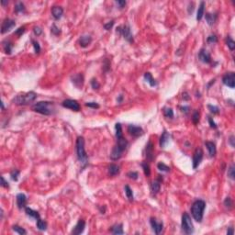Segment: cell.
Masks as SVG:
<instances>
[{"label": "cell", "mask_w": 235, "mask_h": 235, "mask_svg": "<svg viewBox=\"0 0 235 235\" xmlns=\"http://www.w3.org/2000/svg\"><path fill=\"white\" fill-rule=\"evenodd\" d=\"M145 157L148 162H152L154 159V146L151 141L147 143L145 147Z\"/></svg>", "instance_id": "obj_14"}, {"label": "cell", "mask_w": 235, "mask_h": 235, "mask_svg": "<svg viewBox=\"0 0 235 235\" xmlns=\"http://www.w3.org/2000/svg\"><path fill=\"white\" fill-rule=\"evenodd\" d=\"M170 138H171V135L169 134L166 130H164L163 134L161 135L160 137V141H159V144H160V147L161 148H165L169 142H170Z\"/></svg>", "instance_id": "obj_19"}, {"label": "cell", "mask_w": 235, "mask_h": 235, "mask_svg": "<svg viewBox=\"0 0 235 235\" xmlns=\"http://www.w3.org/2000/svg\"><path fill=\"white\" fill-rule=\"evenodd\" d=\"M234 233V230H233V228L232 227H230L229 229H228V230H227V234L229 235V234H233Z\"/></svg>", "instance_id": "obj_60"}, {"label": "cell", "mask_w": 235, "mask_h": 235, "mask_svg": "<svg viewBox=\"0 0 235 235\" xmlns=\"http://www.w3.org/2000/svg\"><path fill=\"white\" fill-rule=\"evenodd\" d=\"M7 3H8L7 1H4V0H2V1H1V4H2V6H5L6 4H7Z\"/></svg>", "instance_id": "obj_63"}, {"label": "cell", "mask_w": 235, "mask_h": 235, "mask_svg": "<svg viewBox=\"0 0 235 235\" xmlns=\"http://www.w3.org/2000/svg\"><path fill=\"white\" fill-rule=\"evenodd\" d=\"M205 145L207 147V149L208 151V154H210V157H213V156H215L216 153H217V149H216V145L214 142H205Z\"/></svg>", "instance_id": "obj_24"}, {"label": "cell", "mask_w": 235, "mask_h": 235, "mask_svg": "<svg viewBox=\"0 0 235 235\" xmlns=\"http://www.w3.org/2000/svg\"><path fill=\"white\" fill-rule=\"evenodd\" d=\"M207 41H208V43H210V44H213V43L218 42V38L216 35H210L208 37Z\"/></svg>", "instance_id": "obj_49"}, {"label": "cell", "mask_w": 235, "mask_h": 235, "mask_svg": "<svg viewBox=\"0 0 235 235\" xmlns=\"http://www.w3.org/2000/svg\"><path fill=\"white\" fill-rule=\"evenodd\" d=\"M31 42H32V45L34 47V51H35V53L39 54V53H40V51H41V46H40V44H39V42L37 41H35V40H33V39L31 40Z\"/></svg>", "instance_id": "obj_42"}, {"label": "cell", "mask_w": 235, "mask_h": 235, "mask_svg": "<svg viewBox=\"0 0 235 235\" xmlns=\"http://www.w3.org/2000/svg\"><path fill=\"white\" fill-rule=\"evenodd\" d=\"M205 18H206V21L208 22V24L210 25V26H212V25L215 24L218 17H217L216 14H212V13H207L206 16H205Z\"/></svg>", "instance_id": "obj_29"}, {"label": "cell", "mask_w": 235, "mask_h": 235, "mask_svg": "<svg viewBox=\"0 0 235 235\" xmlns=\"http://www.w3.org/2000/svg\"><path fill=\"white\" fill-rule=\"evenodd\" d=\"M120 167L116 164H111L107 167V173L110 176H116L120 174Z\"/></svg>", "instance_id": "obj_21"}, {"label": "cell", "mask_w": 235, "mask_h": 235, "mask_svg": "<svg viewBox=\"0 0 235 235\" xmlns=\"http://www.w3.org/2000/svg\"><path fill=\"white\" fill-rule=\"evenodd\" d=\"M78 42H79V45L81 47L85 48V47H87L88 45H90V43L92 42V37H91L90 35H83V36L80 37Z\"/></svg>", "instance_id": "obj_22"}, {"label": "cell", "mask_w": 235, "mask_h": 235, "mask_svg": "<svg viewBox=\"0 0 235 235\" xmlns=\"http://www.w3.org/2000/svg\"><path fill=\"white\" fill-rule=\"evenodd\" d=\"M162 181H163V176L159 175L158 177H157V179H155L154 181L152 182V184H151V194H152L153 197H155V196L159 193Z\"/></svg>", "instance_id": "obj_10"}, {"label": "cell", "mask_w": 235, "mask_h": 235, "mask_svg": "<svg viewBox=\"0 0 235 235\" xmlns=\"http://www.w3.org/2000/svg\"><path fill=\"white\" fill-rule=\"evenodd\" d=\"M63 14V9L62 7H53L51 8V15L55 19H60L62 18V16Z\"/></svg>", "instance_id": "obj_23"}, {"label": "cell", "mask_w": 235, "mask_h": 235, "mask_svg": "<svg viewBox=\"0 0 235 235\" xmlns=\"http://www.w3.org/2000/svg\"><path fill=\"white\" fill-rule=\"evenodd\" d=\"M25 30H26V29H25V27H20V28H19L18 29L16 30V31H15V34H16L17 36L20 37V36L22 35V34L25 32Z\"/></svg>", "instance_id": "obj_51"}, {"label": "cell", "mask_w": 235, "mask_h": 235, "mask_svg": "<svg viewBox=\"0 0 235 235\" xmlns=\"http://www.w3.org/2000/svg\"><path fill=\"white\" fill-rule=\"evenodd\" d=\"M180 109H181L182 112H184V113H188V111H189V107H188V106L181 107H180Z\"/></svg>", "instance_id": "obj_57"}, {"label": "cell", "mask_w": 235, "mask_h": 235, "mask_svg": "<svg viewBox=\"0 0 235 235\" xmlns=\"http://www.w3.org/2000/svg\"><path fill=\"white\" fill-rule=\"evenodd\" d=\"M25 11V6L23 3L21 2H19L16 4L15 6V12L16 13H21V12H24Z\"/></svg>", "instance_id": "obj_38"}, {"label": "cell", "mask_w": 235, "mask_h": 235, "mask_svg": "<svg viewBox=\"0 0 235 235\" xmlns=\"http://www.w3.org/2000/svg\"><path fill=\"white\" fill-rule=\"evenodd\" d=\"M144 79L149 83V85L151 86H156L157 85V82L154 80V78L153 77L151 73H144Z\"/></svg>", "instance_id": "obj_30"}, {"label": "cell", "mask_w": 235, "mask_h": 235, "mask_svg": "<svg viewBox=\"0 0 235 235\" xmlns=\"http://www.w3.org/2000/svg\"><path fill=\"white\" fill-rule=\"evenodd\" d=\"M214 83H215V79H213V80H211V82L210 83V84H208V88H210V85H211L212 84H214Z\"/></svg>", "instance_id": "obj_62"}, {"label": "cell", "mask_w": 235, "mask_h": 235, "mask_svg": "<svg viewBox=\"0 0 235 235\" xmlns=\"http://www.w3.org/2000/svg\"><path fill=\"white\" fill-rule=\"evenodd\" d=\"M31 109L34 112L40 113L41 115L50 116L53 113L54 107H53V102L49 101H40L35 103L31 107Z\"/></svg>", "instance_id": "obj_3"}, {"label": "cell", "mask_w": 235, "mask_h": 235, "mask_svg": "<svg viewBox=\"0 0 235 235\" xmlns=\"http://www.w3.org/2000/svg\"><path fill=\"white\" fill-rule=\"evenodd\" d=\"M36 98H37V94L35 92H33V91H30V92L19 94L18 95H16V97L13 98V103L18 106H26L32 103L33 101H35Z\"/></svg>", "instance_id": "obj_4"}, {"label": "cell", "mask_w": 235, "mask_h": 235, "mask_svg": "<svg viewBox=\"0 0 235 235\" xmlns=\"http://www.w3.org/2000/svg\"><path fill=\"white\" fill-rule=\"evenodd\" d=\"M206 208V202L202 199H198L194 201L191 207V215L194 220L198 222H201L203 220L204 210Z\"/></svg>", "instance_id": "obj_2"}, {"label": "cell", "mask_w": 235, "mask_h": 235, "mask_svg": "<svg viewBox=\"0 0 235 235\" xmlns=\"http://www.w3.org/2000/svg\"><path fill=\"white\" fill-rule=\"evenodd\" d=\"M15 26H16L15 20L10 19H6L2 22V25H1V33L5 34L8 31H10Z\"/></svg>", "instance_id": "obj_11"}, {"label": "cell", "mask_w": 235, "mask_h": 235, "mask_svg": "<svg viewBox=\"0 0 235 235\" xmlns=\"http://www.w3.org/2000/svg\"><path fill=\"white\" fill-rule=\"evenodd\" d=\"M164 115L165 118H169V119H172L174 117V111L171 107H165L164 109Z\"/></svg>", "instance_id": "obj_37"}, {"label": "cell", "mask_w": 235, "mask_h": 235, "mask_svg": "<svg viewBox=\"0 0 235 235\" xmlns=\"http://www.w3.org/2000/svg\"><path fill=\"white\" fill-rule=\"evenodd\" d=\"M183 99H185V100H189L190 99L188 93H183Z\"/></svg>", "instance_id": "obj_61"}, {"label": "cell", "mask_w": 235, "mask_h": 235, "mask_svg": "<svg viewBox=\"0 0 235 235\" xmlns=\"http://www.w3.org/2000/svg\"><path fill=\"white\" fill-rule=\"evenodd\" d=\"M76 155L82 168H85L88 164V156L86 154L85 149V139L84 137L79 136L76 139Z\"/></svg>", "instance_id": "obj_1"}, {"label": "cell", "mask_w": 235, "mask_h": 235, "mask_svg": "<svg viewBox=\"0 0 235 235\" xmlns=\"http://www.w3.org/2000/svg\"><path fill=\"white\" fill-rule=\"evenodd\" d=\"M117 32H119L120 34H121V35L124 37L125 40L127 41H129L130 43H132L134 41L133 35L132 33V29H130V27L128 24L124 25L123 27H119L117 29Z\"/></svg>", "instance_id": "obj_6"}, {"label": "cell", "mask_w": 235, "mask_h": 235, "mask_svg": "<svg viewBox=\"0 0 235 235\" xmlns=\"http://www.w3.org/2000/svg\"><path fill=\"white\" fill-rule=\"evenodd\" d=\"M13 49V43L9 41H3V50L5 51V53L7 54H11Z\"/></svg>", "instance_id": "obj_27"}, {"label": "cell", "mask_w": 235, "mask_h": 235, "mask_svg": "<svg viewBox=\"0 0 235 235\" xmlns=\"http://www.w3.org/2000/svg\"><path fill=\"white\" fill-rule=\"evenodd\" d=\"M124 150H122L120 146H118L117 144L113 147L112 149V152L110 154V159L113 160V161H117L121 158V156H122V154H123Z\"/></svg>", "instance_id": "obj_16"}, {"label": "cell", "mask_w": 235, "mask_h": 235, "mask_svg": "<svg viewBox=\"0 0 235 235\" xmlns=\"http://www.w3.org/2000/svg\"><path fill=\"white\" fill-rule=\"evenodd\" d=\"M1 186H3V188H9L8 182L6 181L5 177H4V176H1Z\"/></svg>", "instance_id": "obj_54"}, {"label": "cell", "mask_w": 235, "mask_h": 235, "mask_svg": "<svg viewBox=\"0 0 235 235\" xmlns=\"http://www.w3.org/2000/svg\"><path fill=\"white\" fill-rule=\"evenodd\" d=\"M19 170H13L11 173H10V176H11V179L13 181H18L19 180Z\"/></svg>", "instance_id": "obj_43"}, {"label": "cell", "mask_w": 235, "mask_h": 235, "mask_svg": "<svg viewBox=\"0 0 235 235\" xmlns=\"http://www.w3.org/2000/svg\"><path fill=\"white\" fill-rule=\"evenodd\" d=\"M37 228L40 230H45L47 229V222L45 220H41V218L39 220H37Z\"/></svg>", "instance_id": "obj_32"}, {"label": "cell", "mask_w": 235, "mask_h": 235, "mask_svg": "<svg viewBox=\"0 0 235 235\" xmlns=\"http://www.w3.org/2000/svg\"><path fill=\"white\" fill-rule=\"evenodd\" d=\"M62 106L65 108H69L73 111H79L80 110V104L75 99H65L62 103Z\"/></svg>", "instance_id": "obj_7"}, {"label": "cell", "mask_w": 235, "mask_h": 235, "mask_svg": "<svg viewBox=\"0 0 235 235\" xmlns=\"http://www.w3.org/2000/svg\"><path fill=\"white\" fill-rule=\"evenodd\" d=\"M116 4L119 6V7L121 9V8H123L126 6V4L127 3H126V1H124V0H118V1H116Z\"/></svg>", "instance_id": "obj_56"}, {"label": "cell", "mask_w": 235, "mask_h": 235, "mask_svg": "<svg viewBox=\"0 0 235 235\" xmlns=\"http://www.w3.org/2000/svg\"><path fill=\"white\" fill-rule=\"evenodd\" d=\"M90 84H91V86H92V88L95 89V90H97V89H99V87H100L99 83L97 81V79H95V78H93V79H91Z\"/></svg>", "instance_id": "obj_46"}, {"label": "cell", "mask_w": 235, "mask_h": 235, "mask_svg": "<svg viewBox=\"0 0 235 235\" xmlns=\"http://www.w3.org/2000/svg\"><path fill=\"white\" fill-rule=\"evenodd\" d=\"M124 190H125V194H126V196H127L128 199L130 200V201H133L134 197H133V192H132V188H130L129 186H125Z\"/></svg>", "instance_id": "obj_33"}, {"label": "cell", "mask_w": 235, "mask_h": 235, "mask_svg": "<svg viewBox=\"0 0 235 235\" xmlns=\"http://www.w3.org/2000/svg\"><path fill=\"white\" fill-rule=\"evenodd\" d=\"M17 205H18L19 208H25L26 205H27V198L26 196L22 193H19L17 195Z\"/></svg>", "instance_id": "obj_20"}, {"label": "cell", "mask_w": 235, "mask_h": 235, "mask_svg": "<svg viewBox=\"0 0 235 235\" xmlns=\"http://www.w3.org/2000/svg\"><path fill=\"white\" fill-rule=\"evenodd\" d=\"M12 230H14L15 232L19 233V234H20V235H25V234H27V230H26L25 229H23L22 227H20V226H19V225H14V226H12Z\"/></svg>", "instance_id": "obj_34"}, {"label": "cell", "mask_w": 235, "mask_h": 235, "mask_svg": "<svg viewBox=\"0 0 235 235\" xmlns=\"http://www.w3.org/2000/svg\"><path fill=\"white\" fill-rule=\"evenodd\" d=\"M114 23H115L114 20H111V21H109V22H107V23H106L105 25H104V28H105V29H107V30H110L113 26H114Z\"/></svg>", "instance_id": "obj_52"}, {"label": "cell", "mask_w": 235, "mask_h": 235, "mask_svg": "<svg viewBox=\"0 0 235 235\" xmlns=\"http://www.w3.org/2000/svg\"><path fill=\"white\" fill-rule=\"evenodd\" d=\"M208 108L210 109V111L213 114H219L220 113V108L216 107V106H212V105H208Z\"/></svg>", "instance_id": "obj_48"}, {"label": "cell", "mask_w": 235, "mask_h": 235, "mask_svg": "<svg viewBox=\"0 0 235 235\" xmlns=\"http://www.w3.org/2000/svg\"><path fill=\"white\" fill-rule=\"evenodd\" d=\"M157 168L162 172H169L170 171V167L167 166V165L165 164H164V163H159L157 164Z\"/></svg>", "instance_id": "obj_40"}, {"label": "cell", "mask_w": 235, "mask_h": 235, "mask_svg": "<svg viewBox=\"0 0 235 235\" xmlns=\"http://www.w3.org/2000/svg\"><path fill=\"white\" fill-rule=\"evenodd\" d=\"M142 170H143V173H144L145 176L149 177L150 175H151V169H150V165L147 162H142Z\"/></svg>", "instance_id": "obj_31"}, {"label": "cell", "mask_w": 235, "mask_h": 235, "mask_svg": "<svg viewBox=\"0 0 235 235\" xmlns=\"http://www.w3.org/2000/svg\"><path fill=\"white\" fill-rule=\"evenodd\" d=\"M127 176L130 178V179H132V180H137L138 177H139V175L137 172H134V171H130L127 174Z\"/></svg>", "instance_id": "obj_44"}, {"label": "cell", "mask_w": 235, "mask_h": 235, "mask_svg": "<svg viewBox=\"0 0 235 235\" xmlns=\"http://www.w3.org/2000/svg\"><path fill=\"white\" fill-rule=\"evenodd\" d=\"M110 232L113 234H123V225L122 224H116L114 226H112L110 229Z\"/></svg>", "instance_id": "obj_28"}, {"label": "cell", "mask_w": 235, "mask_h": 235, "mask_svg": "<svg viewBox=\"0 0 235 235\" xmlns=\"http://www.w3.org/2000/svg\"><path fill=\"white\" fill-rule=\"evenodd\" d=\"M85 228V221L84 220H79L77 224L75 226V228L73 229L72 234H75V235L81 234L84 232Z\"/></svg>", "instance_id": "obj_17"}, {"label": "cell", "mask_w": 235, "mask_h": 235, "mask_svg": "<svg viewBox=\"0 0 235 235\" xmlns=\"http://www.w3.org/2000/svg\"><path fill=\"white\" fill-rule=\"evenodd\" d=\"M198 58L204 63H211V56L206 50L201 49L198 53Z\"/></svg>", "instance_id": "obj_18"}, {"label": "cell", "mask_w": 235, "mask_h": 235, "mask_svg": "<svg viewBox=\"0 0 235 235\" xmlns=\"http://www.w3.org/2000/svg\"><path fill=\"white\" fill-rule=\"evenodd\" d=\"M222 83L229 86L230 88H234L235 86V73L233 72L226 73L222 77Z\"/></svg>", "instance_id": "obj_8"}, {"label": "cell", "mask_w": 235, "mask_h": 235, "mask_svg": "<svg viewBox=\"0 0 235 235\" xmlns=\"http://www.w3.org/2000/svg\"><path fill=\"white\" fill-rule=\"evenodd\" d=\"M85 106L88 107H91V108H99V105L97 103V102H87L85 103Z\"/></svg>", "instance_id": "obj_50"}, {"label": "cell", "mask_w": 235, "mask_h": 235, "mask_svg": "<svg viewBox=\"0 0 235 235\" xmlns=\"http://www.w3.org/2000/svg\"><path fill=\"white\" fill-rule=\"evenodd\" d=\"M71 80H72V83L73 84V85L76 86L77 88L80 89L83 87V85H84V75H83L82 73H75V75H72Z\"/></svg>", "instance_id": "obj_15"}, {"label": "cell", "mask_w": 235, "mask_h": 235, "mask_svg": "<svg viewBox=\"0 0 235 235\" xmlns=\"http://www.w3.org/2000/svg\"><path fill=\"white\" fill-rule=\"evenodd\" d=\"M229 142H230V145H232V148H234V136L232 135V136H230V140H229Z\"/></svg>", "instance_id": "obj_58"}, {"label": "cell", "mask_w": 235, "mask_h": 235, "mask_svg": "<svg viewBox=\"0 0 235 235\" xmlns=\"http://www.w3.org/2000/svg\"><path fill=\"white\" fill-rule=\"evenodd\" d=\"M208 123H210V128H212V129H217L218 128V126H217V124L215 123V121L213 120V119L211 117H208Z\"/></svg>", "instance_id": "obj_53"}, {"label": "cell", "mask_w": 235, "mask_h": 235, "mask_svg": "<svg viewBox=\"0 0 235 235\" xmlns=\"http://www.w3.org/2000/svg\"><path fill=\"white\" fill-rule=\"evenodd\" d=\"M122 100H123V95H120L119 97H118V98H117V102L119 103V104H120L121 102H122Z\"/></svg>", "instance_id": "obj_59"}, {"label": "cell", "mask_w": 235, "mask_h": 235, "mask_svg": "<svg viewBox=\"0 0 235 235\" xmlns=\"http://www.w3.org/2000/svg\"><path fill=\"white\" fill-rule=\"evenodd\" d=\"M224 206L226 208H228L229 210H232V208L233 202H232V198H230V197H227V198H225V200H224Z\"/></svg>", "instance_id": "obj_41"}, {"label": "cell", "mask_w": 235, "mask_h": 235, "mask_svg": "<svg viewBox=\"0 0 235 235\" xmlns=\"http://www.w3.org/2000/svg\"><path fill=\"white\" fill-rule=\"evenodd\" d=\"M150 224L153 228V230L155 234H160L162 232V230L164 229V223L162 221H158L155 218L152 217L150 219Z\"/></svg>", "instance_id": "obj_13"}, {"label": "cell", "mask_w": 235, "mask_h": 235, "mask_svg": "<svg viewBox=\"0 0 235 235\" xmlns=\"http://www.w3.org/2000/svg\"><path fill=\"white\" fill-rule=\"evenodd\" d=\"M25 212L28 216H29L30 218H33V219H35V220H39L41 218V216H40V214H39L38 211L33 210L32 208H30L26 207L25 208Z\"/></svg>", "instance_id": "obj_26"}, {"label": "cell", "mask_w": 235, "mask_h": 235, "mask_svg": "<svg viewBox=\"0 0 235 235\" xmlns=\"http://www.w3.org/2000/svg\"><path fill=\"white\" fill-rule=\"evenodd\" d=\"M228 176L232 180L235 179V167H234V164H232L229 167V169H228Z\"/></svg>", "instance_id": "obj_39"}, {"label": "cell", "mask_w": 235, "mask_h": 235, "mask_svg": "<svg viewBox=\"0 0 235 235\" xmlns=\"http://www.w3.org/2000/svg\"><path fill=\"white\" fill-rule=\"evenodd\" d=\"M192 121L194 124H198L199 122V112L198 110H196L194 113H193V116H192Z\"/></svg>", "instance_id": "obj_45"}, {"label": "cell", "mask_w": 235, "mask_h": 235, "mask_svg": "<svg viewBox=\"0 0 235 235\" xmlns=\"http://www.w3.org/2000/svg\"><path fill=\"white\" fill-rule=\"evenodd\" d=\"M226 44H227V46L229 47V49L230 51H233L235 49V42L232 39V37L230 36L227 37V39H226Z\"/></svg>", "instance_id": "obj_36"}, {"label": "cell", "mask_w": 235, "mask_h": 235, "mask_svg": "<svg viewBox=\"0 0 235 235\" xmlns=\"http://www.w3.org/2000/svg\"><path fill=\"white\" fill-rule=\"evenodd\" d=\"M205 5H206V3L204 2V1L200 2V5L198 7V13H197V20L198 21H200V20L202 19V18H203L204 12H205Z\"/></svg>", "instance_id": "obj_25"}, {"label": "cell", "mask_w": 235, "mask_h": 235, "mask_svg": "<svg viewBox=\"0 0 235 235\" xmlns=\"http://www.w3.org/2000/svg\"><path fill=\"white\" fill-rule=\"evenodd\" d=\"M33 32H34V34H35V35L40 36L41 34L42 33V29L40 27H34L33 28Z\"/></svg>", "instance_id": "obj_55"}, {"label": "cell", "mask_w": 235, "mask_h": 235, "mask_svg": "<svg viewBox=\"0 0 235 235\" xmlns=\"http://www.w3.org/2000/svg\"><path fill=\"white\" fill-rule=\"evenodd\" d=\"M116 129V138H120L123 136V132H122V127H121L120 123H117L115 126Z\"/></svg>", "instance_id": "obj_35"}, {"label": "cell", "mask_w": 235, "mask_h": 235, "mask_svg": "<svg viewBox=\"0 0 235 235\" xmlns=\"http://www.w3.org/2000/svg\"><path fill=\"white\" fill-rule=\"evenodd\" d=\"M51 33L53 34V35H55V36H57V35H59V34L61 33V30H60V29L57 27V26H56L55 24H53V26H51Z\"/></svg>", "instance_id": "obj_47"}, {"label": "cell", "mask_w": 235, "mask_h": 235, "mask_svg": "<svg viewBox=\"0 0 235 235\" xmlns=\"http://www.w3.org/2000/svg\"><path fill=\"white\" fill-rule=\"evenodd\" d=\"M181 228L183 232L186 234H192L194 232V225L192 223V220H191V217L186 212L182 215Z\"/></svg>", "instance_id": "obj_5"}, {"label": "cell", "mask_w": 235, "mask_h": 235, "mask_svg": "<svg viewBox=\"0 0 235 235\" xmlns=\"http://www.w3.org/2000/svg\"><path fill=\"white\" fill-rule=\"evenodd\" d=\"M204 153L201 148H197L193 154V169H197L203 159Z\"/></svg>", "instance_id": "obj_9"}, {"label": "cell", "mask_w": 235, "mask_h": 235, "mask_svg": "<svg viewBox=\"0 0 235 235\" xmlns=\"http://www.w3.org/2000/svg\"><path fill=\"white\" fill-rule=\"evenodd\" d=\"M128 132L130 136L134 138H138L142 135H143V130L140 126L135 125H129L128 126Z\"/></svg>", "instance_id": "obj_12"}]
</instances>
